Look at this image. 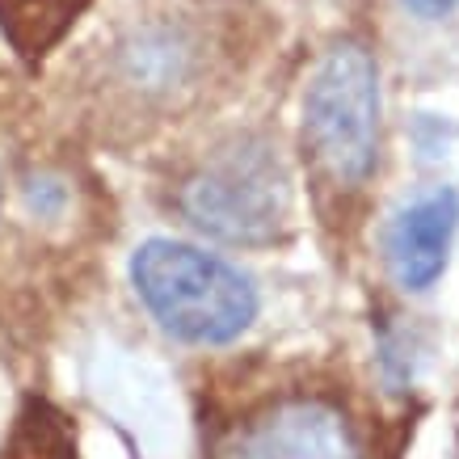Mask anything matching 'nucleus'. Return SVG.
I'll return each instance as SVG.
<instances>
[{
  "instance_id": "obj_6",
  "label": "nucleus",
  "mask_w": 459,
  "mask_h": 459,
  "mask_svg": "<svg viewBox=\"0 0 459 459\" xmlns=\"http://www.w3.org/2000/svg\"><path fill=\"white\" fill-rule=\"evenodd\" d=\"M401 4L413 17H421V22H438V17H446V13H455L459 9V0H401Z\"/></svg>"
},
{
  "instance_id": "obj_4",
  "label": "nucleus",
  "mask_w": 459,
  "mask_h": 459,
  "mask_svg": "<svg viewBox=\"0 0 459 459\" xmlns=\"http://www.w3.org/2000/svg\"><path fill=\"white\" fill-rule=\"evenodd\" d=\"M220 459H359V434L337 404L291 396L245 421Z\"/></svg>"
},
{
  "instance_id": "obj_3",
  "label": "nucleus",
  "mask_w": 459,
  "mask_h": 459,
  "mask_svg": "<svg viewBox=\"0 0 459 459\" xmlns=\"http://www.w3.org/2000/svg\"><path fill=\"white\" fill-rule=\"evenodd\" d=\"M181 215L198 232L232 245H262L274 240L287 215V178L279 156L257 140H240L220 148L186 178L181 186Z\"/></svg>"
},
{
  "instance_id": "obj_5",
  "label": "nucleus",
  "mask_w": 459,
  "mask_h": 459,
  "mask_svg": "<svg viewBox=\"0 0 459 459\" xmlns=\"http://www.w3.org/2000/svg\"><path fill=\"white\" fill-rule=\"evenodd\" d=\"M459 232V195L451 186L426 190L392 220L388 262L404 291H430L451 262Z\"/></svg>"
},
{
  "instance_id": "obj_2",
  "label": "nucleus",
  "mask_w": 459,
  "mask_h": 459,
  "mask_svg": "<svg viewBox=\"0 0 459 459\" xmlns=\"http://www.w3.org/2000/svg\"><path fill=\"white\" fill-rule=\"evenodd\" d=\"M379 64L371 47L342 39L325 51L304 93V140L337 186H362L379 165Z\"/></svg>"
},
{
  "instance_id": "obj_1",
  "label": "nucleus",
  "mask_w": 459,
  "mask_h": 459,
  "mask_svg": "<svg viewBox=\"0 0 459 459\" xmlns=\"http://www.w3.org/2000/svg\"><path fill=\"white\" fill-rule=\"evenodd\" d=\"M131 282L160 329L195 346H228L257 320L249 274L186 240H143L131 253Z\"/></svg>"
}]
</instances>
